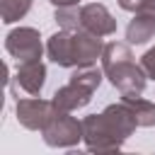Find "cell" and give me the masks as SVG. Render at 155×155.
Returning a JSON list of instances; mask_svg holds the SVG:
<instances>
[{
  "instance_id": "9c48e42d",
  "label": "cell",
  "mask_w": 155,
  "mask_h": 155,
  "mask_svg": "<svg viewBox=\"0 0 155 155\" xmlns=\"http://www.w3.org/2000/svg\"><path fill=\"white\" fill-rule=\"evenodd\" d=\"M143 68L148 70V75H150V78H155V48H153V51H148V53L143 56Z\"/></svg>"
},
{
  "instance_id": "52a82bcc",
  "label": "cell",
  "mask_w": 155,
  "mask_h": 155,
  "mask_svg": "<svg viewBox=\"0 0 155 155\" xmlns=\"http://www.w3.org/2000/svg\"><path fill=\"white\" fill-rule=\"evenodd\" d=\"M153 34H155V12H140L128 24V41L133 44H143Z\"/></svg>"
},
{
  "instance_id": "3957f363",
  "label": "cell",
  "mask_w": 155,
  "mask_h": 155,
  "mask_svg": "<svg viewBox=\"0 0 155 155\" xmlns=\"http://www.w3.org/2000/svg\"><path fill=\"white\" fill-rule=\"evenodd\" d=\"M7 51H10L17 61H22V63H27V61H39V56H41L39 34H36L34 29H17V31H12V34L7 36Z\"/></svg>"
},
{
  "instance_id": "7c38bea8",
  "label": "cell",
  "mask_w": 155,
  "mask_h": 155,
  "mask_svg": "<svg viewBox=\"0 0 155 155\" xmlns=\"http://www.w3.org/2000/svg\"><path fill=\"white\" fill-rule=\"evenodd\" d=\"M121 7H126V10H131V7H133V2H131V0H121Z\"/></svg>"
},
{
  "instance_id": "6da1fadb",
  "label": "cell",
  "mask_w": 155,
  "mask_h": 155,
  "mask_svg": "<svg viewBox=\"0 0 155 155\" xmlns=\"http://www.w3.org/2000/svg\"><path fill=\"white\" fill-rule=\"evenodd\" d=\"M102 46L94 34H56L48 41V56L58 65H90L99 56Z\"/></svg>"
},
{
  "instance_id": "8992f818",
  "label": "cell",
  "mask_w": 155,
  "mask_h": 155,
  "mask_svg": "<svg viewBox=\"0 0 155 155\" xmlns=\"http://www.w3.org/2000/svg\"><path fill=\"white\" fill-rule=\"evenodd\" d=\"M44 75H46V70H44V65H41L39 61H27V63H22V68H19V73H17L22 87H24L27 92H31V94H36V92L41 90Z\"/></svg>"
},
{
  "instance_id": "ba28073f",
  "label": "cell",
  "mask_w": 155,
  "mask_h": 155,
  "mask_svg": "<svg viewBox=\"0 0 155 155\" xmlns=\"http://www.w3.org/2000/svg\"><path fill=\"white\" fill-rule=\"evenodd\" d=\"M128 107H131V111H133V119H136V124L138 126H150V124H155V107L153 104H148V102H143V99H133V97H126L124 99Z\"/></svg>"
},
{
  "instance_id": "7a4b0ae2",
  "label": "cell",
  "mask_w": 155,
  "mask_h": 155,
  "mask_svg": "<svg viewBox=\"0 0 155 155\" xmlns=\"http://www.w3.org/2000/svg\"><path fill=\"white\" fill-rule=\"evenodd\" d=\"M104 70L126 97H136L145 85L140 68L133 65L128 48L121 44H109L104 48Z\"/></svg>"
},
{
  "instance_id": "30bf717a",
  "label": "cell",
  "mask_w": 155,
  "mask_h": 155,
  "mask_svg": "<svg viewBox=\"0 0 155 155\" xmlns=\"http://www.w3.org/2000/svg\"><path fill=\"white\" fill-rule=\"evenodd\" d=\"M136 10H140V12H155V0H138Z\"/></svg>"
},
{
  "instance_id": "5b68a950",
  "label": "cell",
  "mask_w": 155,
  "mask_h": 155,
  "mask_svg": "<svg viewBox=\"0 0 155 155\" xmlns=\"http://www.w3.org/2000/svg\"><path fill=\"white\" fill-rule=\"evenodd\" d=\"M17 114L24 121V126L39 128L46 121H51V104L48 102H39V99H24V102H19Z\"/></svg>"
},
{
  "instance_id": "277c9868",
  "label": "cell",
  "mask_w": 155,
  "mask_h": 155,
  "mask_svg": "<svg viewBox=\"0 0 155 155\" xmlns=\"http://www.w3.org/2000/svg\"><path fill=\"white\" fill-rule=\"evenodd\" d=\"M80 27L94 36H104L116 29V22L102 5H87L80 10Z\"/></svg>"
},
{
  "instance_id": "8fae6325",
  "label": "cell",
  "mask_w": 155,
  "mask_h": 155,
  "mask_svg": "<svg viewBox=\"0 0 155 155\" xmlns=\"http://www.w3.org/2000/svg\"><path fill=\"white\" fill-rule=\"evenodd\" d=\"M53 5H61V7H68V5H75L78 0H51Z\"/></svg>"
}]
</instances>
